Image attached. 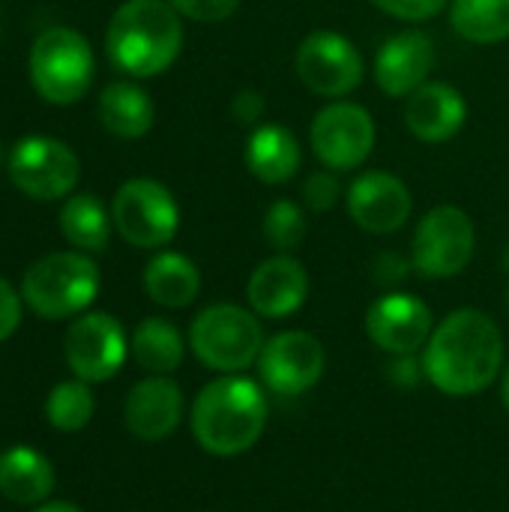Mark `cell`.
<instances>
[{"label": "cell", "mask_w": 509, "mask_h": 512, "mask_svg": "<svg viewBox=\"0 0 509 512\" xmlns=\"http://www.w3.org/2000/svg\"><path fill=\"white\" fill-rule=\"evenodd\" d=\"M504 366V336L498 324L477 312L447 315L423 348V375L447 396H474L486 390Z\"/></svg>", "instance_id": "1"}, {"label": "cell", "mask_w": 509, "mask_h": 512, "mask_svg": "<svg viewBox=\"0 0 509 512\" xmlns=\"http://www.w3.org/2000/svg\"><path fill=\"white\" fill-rule=\"evenodd\" d=\"M267 429L264 390L240 375L210 381L192 405V435L210 456H240L252 450Z\"/></svg>", "instance_id": "2"}, {"label": "cell", "mask_w": 509, "mask_h": 512, "mask_svg": "<svg viewBox=\"0 0 509 512\" xmlns=\"http://www.w3.org/2000/svg\"><path fill=\"white\" fill-rule=\"evenodd\" d=\"M183 48L180 12L168 0H126L108 24L105 54L132 75L153 78L165 72Z\"/></svg>", "instance_id": "3"}, {"label": "cell", "mask_w": 509, "mask_h": 512, "mask_svg": "<svg viewBox=\"0 0 509 512\" xmlns=\"http://www.w3.org/2000/svg\"><path fill=\"white\" fill-rule=\"evenodd\" d=\"M99 294V270L81 252H54L33 261L21 279L24 303L48 321L84 312Z\"/></svg>", "instance_id": "4"}, {"label": "cell", "mask_w": 509, "mask_h": 512, "mask_svg": "<svg viewBox=\"0 0 509 512\" xmlns=\"http://www.w3.org/2000/svg\"><path fill=\"white\" fill-rule=\"evenodd\" d=\"M189 345L207 369L234 375L258 363L264 348V327L243 306L216 303L195 315L189 327Z\"/></svg>", "instance_id": "5"}, {"label": "cell", "mask_w": 509, "mask_h": 512, "mask_svg": "<svg viewBox=\"0 0 509 512\" xmlns=\"http://www.w3.org/2000/svg\"><path fill=\"white\" fill-rule=\"evenodd\" d=\"M30 81L51 105L78 102L93 84V51L72 27H48L30 51Z\"/></svg>", "instance_id": "6"}, {"label": "cell", "mask_w": 509, "mask_h": 512, "mask_svg": "<svg viewBox=\"0 0 509 512\" xmlns=\"http://www.w3.org/2000/svg\"><path fill=\"white\" fill-rule=\"evenodd\" d=\"M474 246L477 231L471 216L462 207L441 204L420 219L414 231L411 264L423 279H450L471 264Z\"/></svg>", "instance_id": "7"}, {"label": "cell", "mask_w": 509, "mask_h": 512, "mask_svg": "<svg viewBox=\"0 0 509 512\" xmlns=\"http://www.w3.org/2000/svg\"><path fill=\"white\" fill-rule=\"evenodd\" d=\"M111 219L126 243L138 249H159L174 240L180 210L168 186L150 177H135L117 189Z\"/></svg>", "instance_id": "8"}, {"label": "cell", "mask_w": 509, "mask_h": 512, "mask_svg": "<svg viewBox=\"0 0 509 512\" xmlns=\"http://www.w3.org/2000/svg\"><path fill=\"white\" fill-rule=\"evenodd\" d=\"M81 177L78 156L57 138L27 135L9 153V180L36 201H57L75 189Z\"/></svg>", "instance_id": "9"}, {"label": "cell", "mask_w": 509, "mask_h": 512, "mask_svg": "<svg viewBox=\"0 0 509 512\" xmlns=\"http://www.w3.org/2000/svg\"><path fill=\"white\" fill-rule=\"evenodd\" d=\"M126 354H129L126 330L108 312H87L75 318L63 339L66 366L75 372V378L87 384H102L114 378L126 363Z\"/></svg>", "instance_id": "10"}, {"label": "cell", "mask_w": 509, "mask_h": 512, "mask_svg": "<svg viewBox=\"0 0 509 512\" xmlns=\"http://www.w3.org/2000/svg\"><path fill=\"white\" fill-rule=\"evenodd\" d=\"M309 138L324 168L354 171L375 147V120L357 102H333L318 111Z\"/></svg>", "instance_id": "11"}, {"label": "cell", "mask_w": 509, "mask_h": 512, "mask_svg": "<svg viewBox=\"0 0 509 512\" xmlns=\"http://www.w3.org/2000/svg\"><path fill=\"white\" fill-rule=\"evenodd\" d=\"M297 75L318 96H348L363 81V57L351 39L333 30L309 33L297 48Z\"/></svg>", "instance_id": "12"}, {"label": "cell", "mask_w": 509, "mask_h": 512, "mask_svg": "<svg viewBox=\"0 0 509 512\" xmlns=\"http://www.w3.org/2000/svg\"><path fill=\"white\" fill-rule=\"evenodd\" d=\"M324 345L303 330H285L264 342L258 375L276 396H303L324 375Z\"/></svg>", "instance_id": "13"}, {"label": "cell", "mask_w": 509, "mask_h": 512, "mask_svg": "<svg viewBox=\"0 0 509 512\" xmlns=\"http://www.w3.org/2000/svg\"><path fill=\"white\" fill-rule=\"evenodd\" d=\"M432 330V312L414 294H384L366 312V336L393 357L426 348Z\"/></svg>", "instance_id": "14"}, {"label": "cell", "mask_w": 509, "mask_h": 512, "mask_svg": "<svg viewBox=\"0 0 509 512\" xmlns=\"http://www.w3.org/2000/svg\"><path fill=\"white\" fill-rule=\"evenodd\" d=\"M414 210L411 189L387 171H366L348 189V213L369 234L399 231Z\"/></svg>", "instance_id": "15"}, {"label": "cell", "mask_w": 509, "mask_h": 512, "mask_svg": "<svg viewBox=\"0 0 509 512\" xmlns=\"http://www.w3.org/2000/svg\"><path fill=\"white\" fill-rule=\"evenodd\" d=\"M183 420V393L168 375H150L138 381L123 405L126 429L144 441L156 444L165 441Z\"/></svg>", "instance_id": "16"}, {"label": "cell", "mask_w": 509, "mask_h": 512, "mask_svg": "<svg viewBox=\"0 0 509 512\" xmlns=\"http://www.w3.org/2000/svg\"><path fill=\"white\" fill-rule=\"evenodd\" d=\"M435 42L423 30H402L375 57V78L387 96H411L435 69Z\"/></svg>", "instance_id": "17"}, {"label": "cell", "mask_w": 509, "mask_h": 512, "mask_svg": "<svg viewBox=\"0 0 509 512\" xmlns=\"http://www.w3.org/2000/svg\"><path fill=\"white\" fill-rule=\"evenodd\" d=\"M249 306L261 318H288L309 297V273L291 255L267 258L255 267L246 288Z\"/></svg>", "instance_id": "18"}, {"label": "cell", "mask_w": 509, "mask_h": 512, "mask_svg": "<svg viewBox=\"0 0 509 512\" xmlns=\"http://www.w3.org/2000/svg\"><path fill=\"white\" fill-rule=\"evenodd\" d=\"M468 105L462 93L444 81H426L408 96L405 123L414 138L426 144H444L465 126Z\"/></svg>", "instance_id": "19"}, {"label": "cell", "mask_w": 509, "mask_h": 512, "mask_svg": "<svg viewBox=\"0 0 509 512\" xmlns=\"http://www.w3.org/2000/svg\"><path fill=\"white\" fill-rule=\"evenodd\" d=\"M54 492V468L33 447H9L0 453V495L12 504H42Z\"/></svg>", "instance_id": "20"}, {"label": "cell", "mask_w": 509, "mask_h": 512, "mask_svg": "<svg viewBox=\"0 0 509 512\" xmlns=\"http://www.w3.org/2000/svg\"><path fill=\"white\" fill-rule=\"evenodd\" d=\"M246 165L267 186L288 183L300 168V144L294 132L279 123L258 126L246 144Z\"/></svg>", "instance_id": "21"}, {"label": "cell", "mask_w": 509, "mask_h": 512, "mask_svg": "<svg viewBox=\"0 0 509 512\" xmlns=\"http://www.w3.org/2000/svg\"><path fill=\"white\" fill-rule=\"evenodd\" d=\"M156 117L153 99L147 90L129 81H114L99 96V120L117 138H141L150 132Z\"/></svg>", "instance_id": "22"}, {"label": "cell", "mask_w": 509, "mask_h": 512, "mask_svg": "<svg viewBox=\"0 0 509 512\" xmlns=\"http://www.w3.org/2000/svg\"><path fill=\"white\" fill-rule=\"evenodd\" d=\"M144 291L153 303L165 309H183L198 297L201 273L186 255L159 252L144 270Z\"/></svg>", "instance_id": "23"}, {"label": "cell", "mask_w": 509, "mask_h": 512, "mask_svg": "<svg viewBox=\"0 0 509 512\" xmlns=\"http://www.w3.org/2000/svg\"><path fill=\"white\" fill-rule=\"evenodd\" d=\"M129 351H132L135 363L144 372H153V375L174 372L183 363V354H186L180 330L165 318H144L132 333Z\"/></svg>", "instance_id": "24"}, {"label": "cell", "mask_w": 509, "mask_h": 512, "mask_svg": "<svg viewBox=\"0 0 509 512\" xmlns=\"http://www.w3.org/2000/svg\"><path fill=\"white\" fill-rule=\"evenodd\" d=\"M60 231L75 249L102 252L111 237V222H108L105 204L90 192H78V195L66 198V204L60 210Z\"/></svg>", "instance_id": "25"}, {"label": "cell", "mask_w": 509, "mask_h": 512, "mask_svg": "<svg viewBox=\"0 0 509 512\" xmlns=\"http://www.w3.org/2000/svg\"><path fill=\"white\" fill-rule=\"evenodd\" d=\"M453 30L477 45L509 39V0H453Z\"/></svg>", "instance_id": "26"}, {"label": "cell", "mask_w": 509, "mask_h": 512, "mask_svg": "<svg viewBox=\"0 0 509 512\" xmlns=\"http://www.w3.org/2000/svg\"><path fill=\"white\" fill-rule=\"evenodd\" d=\"M93 411H96V402H93L90 384L81 378L57 384L45 399V417L51 429L57 432H81L93 420Z\"/></svg>", "instance_id": "27"}, {"label": "cell", "mask_w": 509, "mask_h": 512, "mask_svg": "<svg viewBox=\"0 0 509 512\" xmlns=\"http://www.w3.org/2000/svg\"><path fill=\"white\" fill-rule=\"evenodd\" d=\"M261 231H264V240L273 249L291 252L306 237V213L300 210V204H294L288 198H279V201H273L267 207L264 222H261Z\"/></svg>", "instance_id": "28"}, {"label": "cell", "mask_w": 509, "mask_h": 512, "mask_svg": "<svg viewBox=\"0 0 509 512\" xmlns=\"http://www.w3.org/2000/svg\"><path fill=\"white\" fill-rule=\"evenodd\" d=\"M339 192H342V189H339V180H336L330 171H315V174H309V180H306V186H303V201H306L309 210L327 213V210L336 207Z\"/></svg>", "instance_id": "29"}, {"label": "cell", "mask_w": 509, "mask_h": 512, "mask_svg": "<svg viewBox=\"0 0 509 512\" xmlns=\"http://www.w3.org/2000/svg\"><path fill=\"white\" fill-rule=\"evenodd\" d=\"M180 15L201 21V24H216L225 21L237 12L240 0H168Z\"/></svg>", "instance_id": "30"}, {"label": "cell", "mask_w": 509, "mask_h": 512, "mask_svg": "<svg viewBox=\"0 0 509 512\" xmlns=\"http://www.w3.org/2000/svg\"><path fill=\"white\" fill-rule=\"evenodd\" d=\"M381 12L402 18V21H429L435 18L450 0H372Z\"/></svg>", "instance_id": "31"}, {"label": "cell", "mask_w": 509, "mask_h": 512, "mask_svg": "<svg viewBox=\"0 0 509 512\" xmlns=\"http://www.w3.org/2000/svg\"><path fill=\"white\" fill-rule=\"evenodd\" d=\"M414 264L408 261V258H402L399 252H381L378 258H375V264H372V276H375V282L378 285H399L405 276H408V270H411Z\"/></svg>", "instance_id": "32"}, {"label": "cell", "mask_w": 509, "mask_h": 512, "mask_svg": "<svg viewBox=\"0 0 509 512\" xmlns=\"http://www.w3.org/2000/svg\"><path fill=\"white\" fill-rule=\"evenodd\" d=\"M21 324V297L15 294V288L0 279V342H6Z\"/></svg>", "instance_id": "33"}, {"label": "cell", "mask_w": 509, "mask_h": 512, "mask_svg": "<svg viewBox=\"0 0 509 512\" xmlns=\"http://www.w3.org/2000/svg\"><path fill=\"white\" fill-rule=\"evenodd\" d=\"M264 114V99L258 90H240L231 102V117L234 123H258Z\"/></svg>", "instance_id": "34"}, {"label": "cell", "mask_w": 509, "mask_h": 512, "mask_svg": "<svg viewBox=\"0 0 509 512\" xmlns=\"http://www.w3.org/2000/svg\"><path fill=\"white\" fill-rule=\"evenodd\" d=\"M390 378H393L396 384H405V387H408V384H417L420 378H426V375H423V360L417 363L414 354H399L396 363L390 366Z\"/></svg>", "instance_id": "35"}, {"label": "cell", "mask_w": 509, "mask_h": 512, "mask_svg": "<svg viewBox=\"0 0 509 512\" xmlns=\"http://www.w3.org/2000/svg\"><path fill=\"white\" fill-rule=\"evenodd\" d=\"M33 512H81L75 504H66V501H54V504H42L39 510Z\"/></svg>", "instance_id": "36"}, {"label": "cell", "mask_w": 509, "mask_h": 512, "mask_svg": "<svg viewBox=\"0 0 509 512\" xmlns=\"http://www.w3.org/2000/svg\"><path fill=\"white\" fill-rule=\"evenodd\" d=\"M501 399H504V408L509 411V366L507 372H504V384H501Z\"/></svg>", "instance_id": "37"}, {"label": "cell", "mask_w": 509, "mask_h": 512, "mask_svg": "<svg viewBox=\"0 0 509 512\" xmlns=\"http://www.w3.org/2000/svg\"><path fill=\"white\" fill-rule=\"evenodd\" d=\"M504 267L509 270V246H507V252H504Z\"/></svg>", "instance_id": "38"}, {"label": "cell", "mask_w": 509, "mask_h": 512, "mask_svg": "<svg viewBox=\"0 0 509 512\" xmlns=\"http://www.w3.org/2000/svg\"><path fill=\"white\" fill-rule=\"evenodd\" d=\"M507 306H509V297H507Z\"/></svg>", "instance_id": "39"}]
</instances>
